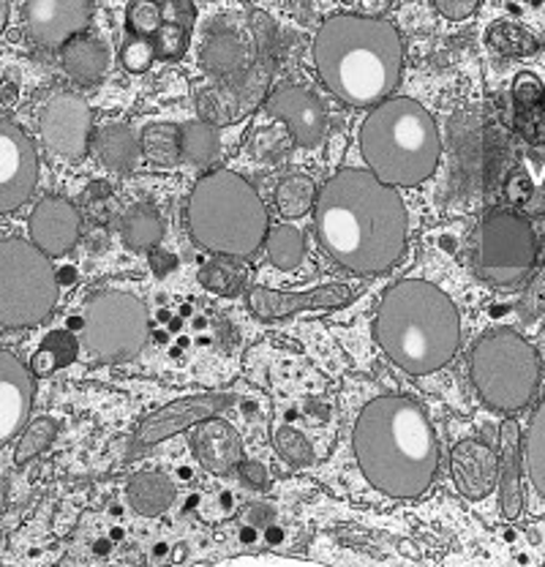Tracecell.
Wrapping results in <instances>:
<instances>
[{
  "instance_id": "31",
  "label": "cell",
  "mask_w": 545,
  "mask_h": 567,
  "mask_svg": "<svg viewBox=\"0 0 545 567\" xmlns=\"http://www.w3.org/2000/svg\"><path fill=\"white\" fill-rule=\"evenodd\" d=\"M317 203V183L308 175H289L276 188V208L284 218H300L313 210Z\"/></svg>"
},
{
  "instance_id": "35",
  "label": "cell",
  "mask_w": 545,
  "mask_h": 567,
  "mask_svg": "<svg viewBox=\"0 0 545 567\" xmlns=\"http://www.w3.org/2000/svg\"><path fill=\"white\" fill-rule=\"evenodd\" d=\"M272 447L295 470H304V466L313 464V447L308 445L306 436L298 429H292V425H278L272 431Z\"/></svg>"
},
{
  "instance_id": "14",
  "label": "cell",
  "mask_w": 545,
  "mask_h": 567,
  "mask_svg": "<svg viewBox=\"0 0 545 567\" xmlns=\"http://www.w3.org/2000/svg\"><path fill=\"white\" fill-rule=\"evenodd\" d=\"M39 183V153L17 123L0 121V213L28 203Z\"/></svg>"
},
{
  "instance_id": "27",
  "label": "cell",
  "mask_w": 545,
  "mask_h": 567,
  "mask_svg": "<svg viewBox=\"0 0 545 567\" xmlns=\"http://www.w3.org/2000/svg\"><path fill=\"white\" fill-rule=\"evenodd\" d=\"M222 153V137L213 123L194 121L181 126V162L194 167H210Z\"/></svg>"
},
{
  "instance_id": "34",
  "label": "cell",
  "mask_w": 545,
  "mask_h": 567,
  "mask_svg": "<svg viewBox=\"0 0 545 567\" xmlns=\"http://www.w3.org/2000/svg\"><path fill=\"white\" fill-rule=\"evenodd\" d=\"M235 257H224L222 259H213L207 262L203 270H199V284L210 292L224 295V298H235L246 289V270L240 268L238 262H233Z\"/></svg>"
},
{
  "instance_id": "5",
  "label": "cell",
  "mask_w": 545,
  "mask_h": 567,
  "mask_svg": "<svg viewBox=\"0 0 545 567\" xmlns=\"http://www.w3.org/2000/svg\"><path fill=\"white\" fill-rule=\"evenodd\" d=\"M358 145L371 173L395 188L420 186L440 167L436 121L423 104L407 96L379 102L360 126Z\"/></svg>"
},
{
  "instance_id": "37",
  "label": "cell",
  "mask_w": 545,
  "mask_h": 567,
  "mask_svg": "<svg viewBox=\"0 0 545 567\" xmlns=\"http://www.w3.org/2000/svg\"><path fill=\"white\" fill-rule=\"evenodd\" d=\"M513 99H515V106H518L521 115H524V112L529 115V112L543 110V104H545L543 82L537 80L532 71H521L513 82Z\"/></svg>"
},
{
  "instance_id": "41",
  "label": "cell",
  "mask_w": 545,
  "mask_h": 567,
  "mask_svg": "<svg viewBox=\"0 0 545 567\" xmlns=\"http://www.w3.org/2000/svg\"><path fill=\"white\" fill-rule=\"evenodd\" d=\"M238 475L248 488H254V492H268L270 488V475H268V470L259 464V461L243 458L238 464Z\"/></svg>"
},
{
  "instance_id": "44",
  "label": "cell",
  "mask_w": 545,
  "mask_h": 567,
  "mask_svg": "<svg viewBox=\"0 0 545 567\" xmlns=\"http://www.w3.org/2000/svg\"><path fill=\"white\" fill-rule=\"evenodd\" d=\"M9 25V0H0V33Z\"/></svg>"
},
{
  "instance_id": "12",
  "label": "cell",
  "mask_w": 545,
  "mask_h": 567,
  "mask_svg": "<svg viewBox=\"0 0 545 567\" xmlns=\"http://www.w3.org/2000/svg\"><path fill=\"white\" fill-rule=\"evenodd\" d=\"M235 401H238L235 393H194L186 395V399L172 401V404L162 406V410L151 412V415L142 417L140 425H136L126 461H134L140 453L151 451L153 445L181 434V431H188L203 421L222 415Z\"/></svg>"
},
{
  "instance_id": "42",
  "label": "cell",
  "mask_w": 545,
  "mask_h": 567,
  "mask_svg": "<svg viewBox=\"0 0 545 567\" xmlns=\"http://www.w3.org/2000/svg\"><path fill=\"white\" fill-rule=\"evenodd\" d=\"M270 522H272V507L257 505L248 511V524H251V527H268Z\"/></svg>"
},
{
  "instance_id": "32",
  "label": "cell",
  "mask_w": 545,
  "mask_h": 567,
  "mask_svg": "<svg viewBox=\"0 0 545 567\" xmlns=\"http://www.w3.org/2000/svg\"><path fill=\"white\" fill-rule=\"evenodd\" d=\"M489 47L494 52L505 58H529L537 52V39L526 28H521L518 22L500 20L489 28V35H485Z\"/></svg>"
},
{
  "instance_id": "20",
  "label": "cell",
  "mask_w": 545,
  "mask_h": 567,
  "mask_svg": "<svg viewBox=\"0 0 545 567\" xmlns=\"http://www.w3.org/2000/svg\"><path fill=\"white\" fill-rule=\"evenodd\" d=\"M453 483L466 499H485L496 486V453L480 440H461L450 451Z\"/></svg>"
},
{
  "instance_id": "19",
  "label": "cell",
  "mask_w": 545,
  "mask_h": 567,
  "mask_svg": "<svg viewBox=\"0 0 545 567\" xmlns=\"http://www.w3.org/2000/svg\"><path fill=\"white\" fill-rule=\"evenodd\" d=\"M80 210L63 197H44L31 213V240L47 257H63L80 240Z\"/></svg>"
},
{
  "instance_id": "2",
  "label": "cell",
  "mask_w": 545,
  "mask_h": 567,
  "mask_svg": "<svg viewBox=\"0 0 545 567\" xmlns=\"http://www.w3.org/2000/svg\"><path fill=\"white\" fill-rule=\"evenodd\" d=\"M360 472L377 492L418 499L440 470V442L423 406L404 395H379L358 415L352 434Z\"/></svg>"
},
{
  "instance_id": "6",
  "label": "cell",
  "mask_w": 545,
  "mask_h": 567,
  "mask_svg": "<svg viewBox=\"0 0 545 567\" xmlns=\"http://www.w3.org/2000/svg\"><path fill=\"white\" fill-rule=\"evenodd\" d=\"M188 229L203 248L246 259L268 235V208L246 177L229 169L203 175L188 197Z\"/></svg>"
},
{
  "instance_id": "24",
  "label": "cell",
  "mask_w": 545,
  "mask_h": 567,
  "mask_svg": "<svg viewBox=\"0 0 545 567\" xmlns=\"http://www.w3.org/2000/svg\"><path fill=\"white\" fill-rule=\"evenodd\" d=\"M128 505L134 507L140 516L156 518L164 516L175 502L177 488L162 472H136L126 486Z\"/></svg>"
},
{
  "instance_id": "11",
  "label": "cell",
  "mask_w": 545,
  "mask_h": 567,
  "mask_svg": "<svg viewBox=\"0 0 545 567\" xmlns=\"http://www.w3.org/2000/svg\"><path fill=\"white\" fill-rule=\"evenodd\" d=\"M197 9L192 0H132L126 6V35L156 47L158 61H181L192 41Z\"/></svg>"
},
{
  "instance_id": "16",
  "label": "cell",
  "mask_w": 545,
  "mask_h": 567,
  "mask_svg": "<svg viewBox=\"0 0 545 567\" xmlns=\"http://www.w3.org/2000/svg\"><path fill=\"white\" fill-rule=\"evenodd\" d=\"M354 292L347 284L330 281L311 292H281V289L251 287L248 289V309L259 319H287L304 311H339L352 303Z\"/></svg>"
},
{
  "instance_id": "17",
  "label": "cell",
  "mask_w": 545,
  "mask_h": 567,
  "mask_svg": "<svg viewBox=\"0 0 545 567\" xmlns=\"http://www.w3.org/2000/svg\"><path fill=\"white\" fill-rule=\"evenodd\" d=\"M270 117H278L289 128V137L300 147H319L328 134V110L311 91L284 85L265 102Z\"/></svg>"
},
{
  "instance_id": "7",
  "label": "cell",
  "mask_w": 545,
  "mask_h": 567,
  "mask_svg": "<svg viewBox=\"0 0 545 567\" xmlns=\"http://www.w3.org/2000/svg\"><path fill=\"white\" fill-rule=\"evenodd\" d=\"M470 374L477 395L500 412H518L541 385V354L511 328L494 330L470 354Z\"/></svg>"
},
{
  "instance_id": "45",
  "label": "cell",
  "mask_w": 545,
  "mask_h": 567,
  "mask_svg": "<svg viewBox=\"0 0 545 567\" xmlns=\"http://www.w3.org/2000/svg\"><path fill=\"white\" fill-rule=\"evenodd\" d=\"M0 99H3V104H11L17 99V91H14V85H6L3 91H0Z\"/></svg>"
},
{
  "instance_id": "22",
  "label": "cell",
  "mask_w": 545,
  "mask_h": 567,
  "mask_svg": "<svg viewBox=\"0 0 545 567\" xmlns=\"http://www.w3.org/2000/svg\"><path fill=\"white\" fill-rule=\"evenodd\" d=\"M496 486L500 507L507 522H515L524 511V488H521V429L513 417L500 425V458H496Z\"/></svg>"
},
{
  "instance_id": "4",
  "label": "cell",
  "mask_w": 545,
  "mask_h": 567,
  "mask_svg": "<svg viewBox=\"0 0 545 567\" xmlns=\"http://www.w3.org/2000/svg\"><path fill=\"white\" fill-rule=\"evenodd\" d=\"M377 344L407 374L444 369L461 347V317L448 292L423 279H404L379 300Z\"/></svg>"
},
{
  "instance_id": "40",
  "label": "cell",
  "mask_w": 545,
  "mask_h": 567,
  "mask_svg": "<svg viewBox=\"0 0 545 567\" xmlns=\"http://www.w3.org/2000/svg\"><path fill=\"white\" fill-rule=\"evenodd\" d=\"M436 11L450 22H461V20H470L472 14L477 11L480 0H431Z\"/></svg>"
},
{
  "instance_id": "15",
  "label": "cell",
  "mask_w": 545,
  "mask_h": 567,
  "mask_svg": "<svg viewBox=\"0 0 545 567\" xmlns=\"http://www.w3.org/2000/svg\"><path fill=\"white\" fill-rule=\"evenodd\" d=\"M91 0H25L22 22L39 47L58 50L91 25Z\"/></svg>"
},
{
  "instance_id": "36",
  "label": "cell",
  "mask_w": 545,
  "mask_h": 567,
  "mask_svg": "<svg viewBox=\"0 0 545 567\" xmlns=\"http://www.w3.org/2000/svg\"><path fill=\"white\" fill-rule=\"evenodd\" d=\"M55 436H58V421H52V417H35V421L25 429V434L20 436L14 461L20 466L28 464V461L39 456V453H44L47 447L55 442Z\"/></svg>"
},
{
  "instance_id": "30",
  "label": "cell",
  "mask_w": 545,
  "mask_h": 567,
  "mask_svg": "<svg viewBox=\"0 0 545 567\" xmlns=\"http://www.w3.org/2000/svg\"><path fill=\"white\" fill-rule=\"evenodd\" d=\"M265 246H268L270 262L276 265L278 270H298L300 265H304L306 240L298 227L281 224V227L268 229V235H265Z\"/></svg>"
},
{
  "instance_id": "28",
  "label": "cell",
  "mask_w": 545,
  "mask_h": 567,
  "mask_svg": "<svg viewBox=\"0 0 545 567\" xmlns=\"http://www.w3.org/2000/svg\"><path fill=\"white\" fill-rule=\"evenodd\" d=\"M140 151L156 167L181 164V126L172 123H151L140 137Z\"/></svg>"
},
{
  "instance_id": "3",
  "label": "cell",
  "mask_w": 545,
  "mask_h": 567,
  "mask_svg": "<svg viewBox=\"0 0 545 567\" xmlns=\"http://www.w3.org/2000/svg\"><path fill=\"white\" fill-rule=\"evenodd\" d=\"M313 63L333 96L352 106H377L399 87L404 47L388 20L330 17L313 39Z\"/></svg>"
},
{
  "instance_id": "46",
  "label": "cell",
  "mask_w": 545,
  "mask_h": 567,
  "mask_svg": "<svg viewBox=\"0 0 545 567\" xmlns=\"http://www.w3.org/2000/svg\"><path fill=\"white\" fill-rule=\"evenodd\" d=\"M3 502H6V486L3 481H0V511H3Z\"/></svg>"
},
{
  "instance_id": "23",
  "label": "cell",
  "mask_w": 545,
  "mask_h": 567,
  "mask_svg": "<svg viewBox=\"0 0 545 567\" xmlns=\"http://www.w3.org/2000/svg\"><path fill=\"white\" fill-rule=\"evenodd\" d=\"M61 63L63 71L80 85H96L104 80L106 69H110V50L102 39L93 35H74L61 47Z\"/></svg>"
},
{
  "instance_id": "38",
  "label": "cell",
  "mask_w": 545,
  "mask_h": 567,
  "mask_svg": "<svg viewBox=\"0 0 545 567\" xmlns=\"http://www.w3.org/2000/svg\"><path fill=\"white\" fill-rule=\"evenodd\" d=\"M156 61V47L145 39H134V35H126V44L121 50V63L123 69L132 71V74H142L147 71Z\"/></svg>"
},
{
  "instance_id": "9",
  "label": "cell",
  "mask_w": 545,
  "mask_h": 567,
  "mask_svg": "<svg viewBox=\"0 0 545 567\" xmlns=\"http://www.w3.org/2000/svg\"><path fill=\"white\" fill-rule=\"evenodd\" d=\"M147 306L132 292L104 289L88 298L82 336L88 352L102 363H123L140 354L147 341Z\"/></svg>"
},
{
  "instance_id": "8",
  "label": "cell",
  "mask_w": 545,
  "mask_h": 567,
  "mask_svg": "<svg viewBox=\"0 0 545 567\" xmlns=\"http://www.w3.org/2000/svg\"><path fill=\"white\" fill-rule=\"evenodd\" d=\"M61 295L50 257L33 240H0V328H35Z\"/></svg>"
},
{
  "instance_id": "43",
  "label": "cell",
  "mask_w": 545,
  "mask_h": 567,
  "mask_svg": "<svg viewBox=\"0 0 545 567\" xmlns=\"http://www.w3.org/2000/svg\"><path fill=\"white\" fill-rule=\"evenodd\" d=\"M151 265H153V270H156L158 276H167L169 270H175V257H172V254H158L156 248H153V257H151Z\"/></svg>"
},
{
  "instance_id": "33",
  "label": "cell",
  "mask_w": 545,
  "mask_h": 567,
  "mask_svg": "<svg viewBox=\"0 0 545 567\" xmlns=\"http://www.w3.org/2000/svg\"><path fill=\"white\" fill-rule=\"evenodd\" d=\"M524 458L532 486H535V492L545 499V399L535 410V415H532L529 431H526Z\"/></svg>"
},
{
  "instance_id": "13",
  "label": "cell",
  "mask_w": 545,
  "mask_h": 567,
  "mask_svg": "<svg viewBox=\"0 0 545 567\" xmlns=\"http://www.w3.org/2000/svg\"><path fill=\"white\" fill-rule=\"evenodd\" d=\"M39 132L47 151L63 162H82L91 147L93 112L80 93L61 91L44 104L39 115Z\"/></svg>"
},
{
  "instance_id": "1",
  "label": "cell",
  "mask_w": 545,
  "mask_h": 567,
  "mask_svg": "<svg viewBox=\"0 0 545 567\" xmlns=\"http://www.w3.org/2000/svg\"><path fill=\"white\" fill-rule=\"evenodd\" d=\"M313 233L341 268L384 274L407 251V205L371 169H341L317 192Z\"/></svg>"
},
{
  "instance_id": "21",
  "label": "cell",
  "mask_w": 545,
  "mask_h": 567,
  "mask_svg": "<svg viewBox=\"0 0 545 567\" xmlns=\"http://www.w3.org/2000/svg\"><path fill=\"white\" fill-rule=\"evenodd\" d=\"M192 451L203 464V470L213 472V475H229L233 470H238L243 461V442L238 431L227 421H218V417L199 423V429L192 436Z\"/></svg>"
},
{
  "instance_id": "25",
  "label": "cell",
  "mask_w": 545,
  "mask_h": 567,
  "mask_svg": "<svg viewBox=\"0 0 545 567\" xmlns=\"http://www.w3.org/2000/svg\"><path fill=\"white\" fill-rule=\"evenodd\" d=\"M140 137L128 126H106L96 137V156L104 167L115 173H132L136 158H140Z\"/></svg>"
},
{
  "instance_id": "18",
  "label": "cell",
  "mask_w": 545,
  "mask_h": 567,
  "mask_svg": "<svg viewBox=\"0 0 545 567\" xmlns=\"http://www.w3.org/2000/svg\"><path fill=\"white\" fill-rule=\"evenodd\" d=\"M33 406V371L0 350V447L14 440L28 423Z\"/></svg>"
},
{
  "instance_id": "10",
  "label": "cell",
  "mask_w": 545,
  "mask_h": 567,
  "mask_svg": "<svg viewBox=\"0 0 545 567\" xmlns=\"http://www.w3.org/2000/svg\"><path fill=\"white\" fill-rule=\"evenodd\" d=\"M537 262V238L532 224L513 210L485 213L477 233L475 270L491 287L511 289L526 281Z\"/></svg>"
},
{
  "instance_id": "26",
  "label": "cell",
  "mask_w": 545,
  "mask_h": 567,
  "mask_svg": "<svg viewBox=\"0 0 545 567\" xmlns=\"http://www.w3.org/2000/svg\"><path fill=\"white\" fill-rule=\"evenodd\" d=\"M121 235L123 244L134 248V251H153V248H158V244L164 240L162 213L147 203L134 205V208L123 216Z\"/></svg>"
},
{
  "instance_id": "39",
  "label": "cell",
  "mask_w": 545,
  "mask_h": 567,
  "mask_svg": "<svg viewBox=\"0 0 545 567\" xmlns=\"http://www.w3.org/2000/svg\"><path fill=\"white\" fill-rule=\"evenodd\" d=\"M518 311L526 322H535L537 317L545 315V262H543V268L537 270V276L532 279L529 287H526V295H524V300H521Z\"/></svg>"
},
{
  "instance_id": "29",
  "label": "cell",
  "mask_w": 545,
  "mask_h": 567,
  "mask_svg": "<svg viewBox=\"0 0 545 567\" xmlns=\"http://www.w3.org/2000/svg\"><path fill=\"white\" fill-rule=\"evenodd\" d=\"M76 352H80V344H76L74 336H71L69 330H55V333H50L41 341L39 352H35L31 360V371L35 377L55 374V371L74 363Z\"/></svg>"
}]
</instances>
